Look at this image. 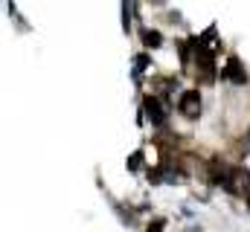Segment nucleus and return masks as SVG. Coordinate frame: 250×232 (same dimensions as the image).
Here are the masks:
<instances>
[{
  "instance_id": "nucleus-1",
  "label": "nucleus",
  "mask_w": 250,
  "mask_h": 232,
  "mask_svg": "<svg viewBox=\"0 0 250 232\" xmlns=\"http://www.w3.org/2000/svg\"><path fill=\"white\" fill-rule=\"evenodd\" d=\"M181 114H187L189 119H198V114H201V96L195 90H187L181 96Z\"/></svg>"
},
{
  "instance_id": "nucleus-2",
  "label": "nucleus",
  "mask_w": 250,
  "mask_h": 232,
  "mask_svg": "<svg viewBox=\"0 0 250 232\" xmlns=\"http://www.w3.org/2000/svg\"><path fill=\"white\" fill-rule=\"evenodd\" d=\"M148 114H151V122H163V108L154 105V99H148Z\"/></svg>"
},
{
  "instance_id": "nucleus-3",
  "label": "nucleus",
  "mask_w": 250,
  "mask_h": 232,
  "mask_svg": "<svg viewBox=\"0 0 250 232\" xmlns=\"http://www.w3.org/2000/svg\"><path fill=\"white\" fill-rule=\"evenodd\" d=\"M230 78H233V81H245V73H242V67H239L236 58L230 61Z\"/></svg>"
},
{
  "instance_id": "nucleus-4",
  "label": "nucleus",
  "mask_w": 250,
  "mask_h": 232,
  "mask_svg": "<svg viewBox=\"0 0 250 232\" xmlns=\"http://www.w3.org/2000/svg\"><path fill=\"white\" fill-rule=\"evenodd\" d=\"M143 38H146V44H148V47H160V35H157V32H146Z\"/></svg>"
},
{
  "instance_id": "nucleus-5",
  "label": "nucleus",
  "mask_w": 250,
  "mask_h": 232,
  "mask_svg": "<svg viewBox=\"0 0 250 232\" xmlns=\"http://www.w3.org/2000/svg\"><path fill=\"white\" fill-rule=\"evenodd\" d=\"M187 232H204V227H189Z\"/></svg>"
}]
</instances>
